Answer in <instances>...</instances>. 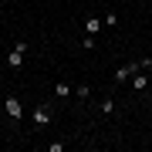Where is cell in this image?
Segmentation results:
<instances>
[{"mask_svg":"<svg viewBox=\"0 0 152 152\" xmlns=\"http://www.w3.org/2000/svg\"><path fill=\"white\" fill-rule=\"evenodd\" d=\"M4 108H7V115H10L14 122H20V118H24V105H20V98L7 95V98H4Z\"/></svg>","mask_w":152,"mask_h":152,"instance_id":"obj_1","label":"cell"},{"mask_svg":"<svg viewBox=\"0 0 152 152\" xmlns=\"http://www.w3.org/2000/svg\"><path fill=\"white\" fill-rule=\"evenodd\" d=\"M51 115H54V112H51L48 105H37V108L31 112V118H34V125H37V129H44V125H51Z\"/></svg>","mask_w":152,"mask_h":152,"instance_id":"obj_2","label":"cell"},{"mask_svg":"<svg viewBox=\"0 0 152 152\" xmlns=\"http://www.w3.org/2000/svg\"><path fill=\"white\" fill-rule=\"evenodd\" d=\"M24 54H27V51H20V48H14L10 54H7V68H14V71H20V68H24Z\"/></svg>","mask_w":152,"mask_h":152,"instance_id":"obj_3","label":"cell"},{"mask_svg":"<svg viewBox=\"0 0 152 152\" xmlns=\"http://www.w3.org/2000/svg\"><path fill=\"white\" fill-rule=\"evenodd\" d=\"M132 88H139V91H142V88H149V78H145V68L132 75Z\"/></svg>","mask_w":152,"mask_h":152,"instance_id":"obj_4","label":"cell"},{"mask_svg":"<svg viewBox=\"0 0 152 152\" xmlns=\"http://www.w3.org/2000/svg\"><path fill=\"white\" fill-rule=\"evenodd\" d=\"M68 95H71V85L68 81H58L54 85V98H68Z\"/></svg>","mask_w":152,"mask_h":152,"instance_id":"obj_5","label":"cell"},{"mask_svg":"<svg viewBox=\"0 0 152 152\" xmlns=\"http://www.w3.org/2000/svg\"><path fill=\"white\" fill-rule=\"evenodd\" d=\"M85 31H88V34H98V31H102V24H98V17H88V20H85Z\"/></svg>","mask_w":152,"mask_h":152,"instance_id":"obj_6","label":"cell"},{"mask_svg":"<svg viewBox=\"0 0 152 152\" xmlns=\"http://www.w3.org/2000/svg\"><path fill=\"white\" fill-rule=\"evenodd\" d=\"M75 95L81 98V102H88V98H91V88H88V85H78V88H75Z\"/></svg>","mask_w":152,"mask_h":152,"instance_id":"obj_7","label":"cell"},{"mask_svg":"<svg viewBox=\"0 0 152 152\" xmlns=\"http://www.w3.org/2000/svg\"><path fill=\"white\" fill-rule=\"evenodd\" d=\"M102 112H105V115L115 112V98H105V102H102Z\"/></svg>","mask_w":152,"mask_h":152,"instance_id":"obj_8","label":"cell"},{"mask_svg":"<svg viewBox=\"0 0 152 152\" xmlns=\"http://www.w3.org/2000/svg\"><path fill=\"white\" fill-rule=\"evenodd\" d=\"M105 27H118V14H105Z\"/></svg>","mask_w":152,"mask_h":152,"instance_id":"obj_9","label":"cell"},{"mask_svg":"<svg viewBox=\"0 0 152 152\" xmlns=\"http://www.w3.org/2000/svg\"><path fill=\"white\" fill-rule=\"evenodd\" d=\"M81 48H85V51H91V48H95V37H91V34H88V37H81Z\"/></svg>","mask_w":152,"mask_h":152,"instance_id":"obj_10","label":"cell"},{"mask_svg":"<svg viewBox=\"0 0 152 152\" xmlns=\"http://www.w3.org/2000/svg\"><path fill=\"white\" fill-rule=\"evenodd\" d=\"M142 61H145V68H152V54H149V58H142Z\"/></svg>","mask_w":152,"mask_h":152,"instance_id":"obj_11","label":"cell"}]
</instances>
